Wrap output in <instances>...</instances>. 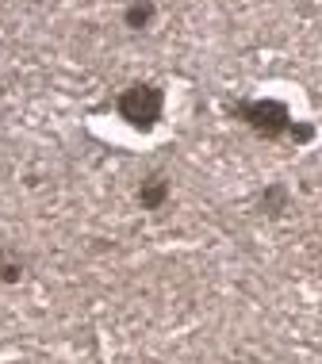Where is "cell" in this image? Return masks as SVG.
I'll return each mask as SVG.
<instances>
[{"mask_svg": "<svg viewBox=\"0 0 322 364\" xmlns=\"http://www.w3.org/2000/svg\"><path fill=\"white\" fill-rule=\"evenodd\" d=\"M165 196H169V184H165L161 176H150V181L139 188V203H142L146 211H158L161 203H165Z\"/></svg>", "mask_w": 322, "mask_h": 364, "instance_id": "obj_3", "label": "cell"}, {"mask_svg": "<svg viewBox=\"0 0 322 364\" xmlns=\"http://www.w3.org/2000/svg\"><path fill=\"white\" fill-rule=\"evenodd\" d=\"M150 19H154V4H150V0H134V4L123 12V23L131 27V31H142Z\"/></svg>", "mask_w": 322, "mask_h": 364, "instance_id": "obj_4", "label": "cell"}, {"mask_svg": "<svg viewBox=\"0 0 322 364\" xmlns=\"http://www.w3.org/2000/svg\"><path fill=\"white\" fill-rule=\"evenodd\" d=\"M161 112H165V92L158 85H131V88H123V96H119V115L131 127H139V131H150L154 123L161 119Z\"/></svg>", "mask_w": 322, "mask_h": 364, "instance_id": "obj_1", "label": "cell"}, {"mask_svg": "<svg viewBox=\"0 0 322 364\" xmlns=\"http://www.w3.org/2000/svg\"><path fill=\"white\" fill-rule=\"evenodd\" d=\"M238 119L249 123L257 134H265V139H280V134H291V115L288 107L280 100H246L238 104Z\"/></svg>", "mask_w": 322, "mask_h": 364, "instance_id": "obj_2", "label": "cell"}]
</instances>
